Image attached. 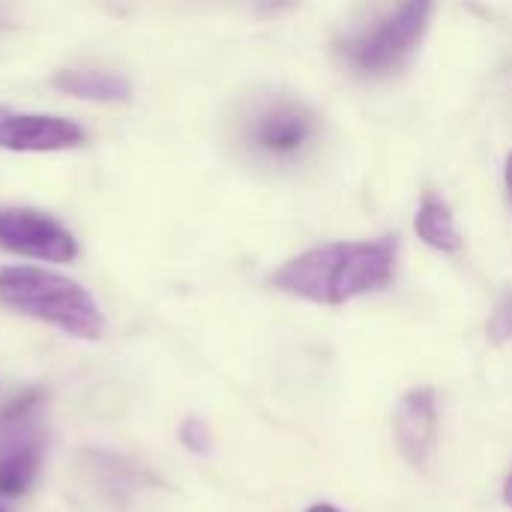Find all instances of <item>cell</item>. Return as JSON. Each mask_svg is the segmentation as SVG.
Returning a JSON list of instances; mask_svg holds the SVG:
<instances>
[{"mask_svg": "<svg viewBox=\"0 0 512 512\" xmlns=\"http://www.w3.org/2000/svg\"><path fill=\"white\" fill-rule=\"evenodd\" d=\"M180 441L186 444V450L198 453V456H207L210 453V444H213V435H210V426L198 417H189L183 426H180Z\"/></svg>", "mask_w": 512, "mask_h": 512, "instance_id": "obj_12", "label": "cell"}, {"mask_svg": "<svg viewBox=\"0 0 512 512\" xmlns=\"http://www.w3.org/2000/svg\"><path fill=\"white\" fill-rule=\"evenodd\" d=\"M486 333H489V339L495 345L512 342V288H507L501 294V300H498V306H495V312H492V318L486 324Z\"/></svg>", "mask_w": 512, "mask_h": 512, "instance_id": "obj_11", "label": "cell"}, {"mask_svg": "<svg viewBox=\"0 0 512 512\" xmlns=\"http://www.w3.org/2000/svg\"><path fill=\"white\" fill-rule=\"evenodd\" d=\"M0 249L48 264H66L78 255V243L54 216L30 207L0 210Z\"/></svg>", "mask_w": 512, "mask_h": 512, "instance_id": "obj_5", "label": "cell"}, {"mask_svg": "<svg viewBox=\"0 0 512 512\" xmlns=\"http://www.w3.org/2000/svg\"><path fill=\"white\" fill-rule=\"evenodd\" d=\"M87 141V129L54 114H27L0 105V150L9 153H57Z\"/></svg>", "mask_w": 512, "mask_h": 512, "instance_id": "obj_6", "label": "cell"}, {"mask_svg": "<svg viewBox=\"0 0 512 512\" xmlns=\"http://www.w3.org/2000/svg\"><path fill=\"white\" fill-rule=\"evenodd\" d=\"M414 228H417V237L438 249V252H459L462 249V234H459V225H456V216L450 210V204L435 195V192H426L420 207H417V216H414Z\"/></svg>", "mask_w": 512, "mask_h": 512, "instance_id": "obj_10", "label": "cell"}, {"mask_svg": "<svg viewBox=\"0 0 512 512\" xmlns=\"http://www.w3.org/2000/svg\"><path fill=\"white\" fill-rule=\"evenodd\" d=\"M315 135V117L294 102H279L267 108L255 126H252V141L273 156H294L300 153Z\"/></svg>", "mask_w": 512, "mask_h": 512, "instance_id": "obj_8", "label": "cell"}, {"mask_svg": "<svg viewBox=\"0 0 512 512\" xmlns=\"http://www.w3.org/2000/svg\"><path fill=\"white\" fill-rule=\"evenodd\" d=\"M432 12L435 0H399V6L369 30L348 36L342 42V57L363 75H387L414 54L423 33L429 30Z\"/></svg>", "mask_w": 512, "mask_h": 512, "instance_id": "obj_3", "label": "cell"}, {"mask_svg": "<svg viewBox=\"0 0 512 512\" xmlns=\"http://www.w3.org/2000/svg\"><path fill=\"white\" fill-rule=\"evenodd\" d=\"M504 180H507V192H510V201H512V153L507 156V168H504Z\"/></svg>", "mask_w": 512, "mask_h": 512, "instance_id": "obj_13", "label": "cell"}, {"mask_svg": "<svg viewBox=\"0 0 512 512\" xmlns=\"http://www.w3.org/2000/svg\"><path fill=\"white\" fill-rule=\"evenodd\" d=\"M42 393H24L0 414V495H24L42 465Z\"/></svg>", "mask_w": 512, "mask_h": 512, "instance_id": "obj_4", "label": "cell"}, {"mask_svg": "<svg viewBox=\"0 0 512 512\" xmlns=\"http://www.w3.org/2000/svg\"><path fill=\"white\" fill-rule=\"evenodd\" d=\"M438 420V393L432 387H414L396 402L393 435L411 468H429L438 447Z\"/></svg>", "mask_w": 512, "mask_h": 512, "instance_id": "obj_7", "label": "cell"}, {"mask_svg": "<svg viewBox=\"0 0 512 512\" xmlns=\"http://www.w3.org/2000/svg\"><path fill=\"white\" fill-rule=\"evenodd\" d=\"M504 504L507 507H512V474L504 480Z\"/></svg>", "mask_w": 512, "mask_h": 512, "instance_id": "obj_14", "label": "cell"}, {"mask_svg": "<svg viewBox=\"0 0 512 512\" xmlns=\"http://www.w3.org/2000/svg\"><path fill=\"white\" fill-rule=\"evenodd\" d=\"M0 512H6V510H3V507H0Z\"/></svg>", "mask_w": 512, "mask_h": 512, "instance_id": "obj_16", "label": "cell"}, {"mask_svg": "<svg viewBox=\"0 0 512 512\" xmlns=\"http://www.w3.org/2000/svg\"><path fill=\"white\" fill-rule=\"evenodd\" d=\"M51 87H57L66 96L87 99V102H129L132 99L129 75L108 72V69H63V72H54Z\"/></svg>", "mask_w": 512, "mask_h": 512, "instance_id": "obj_9", "label": "cell"}, {"mask_svg": "<svg viewBox=\"0 0 512 512\" xmlns=\"http://www.w3.org/2000/svg\"><path fill=\"white\" fill-rule=\"evenodd\" d=\"M306 512H342L339 507H333V504H315V507H309Z\"/></svg>", "mask_w": 512, "mask_h": 512, "instance_id": "obj_15", "label": "cell"}, {"mask_svg": "<svg viewBox=\"0 0 512 512\" xmlns=\"http://www.w3.org/2000/svg\"><path fill=\"white\" fill-rule=\"evenodd\" d=\"M396 261H399L396 237L327 243L282 264L273 273L270 285L282 294L309 303L342 306L354 297L387 288L396 276Z\"/></svg>", "mask_w": 512, "mask_h": 512, "instance_id": "obj_1", "label": "cell"}, {"mask_svg": "<svg viewBox=\"0 0 512 512\" xmlns=\"http://www.w3.org/2000/svg\"><path fill=\"white\" fill-rule=\"evenodd\" d=\"M0 303L84 342H96L105 333V315L93 294L75 279L42 267H0Z\"/></svg>", "mask_w": 512, "mask_h": 512, "instance_id": "obj_2", "label": "cell"}]
</instances>
